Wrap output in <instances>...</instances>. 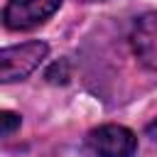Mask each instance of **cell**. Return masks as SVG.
<instances>
[{"mask_svg":"<svg viewBox=\"0 0 157 157\" xmlns=\"http://www.w3.org/2000/svg\"><path fill=\"white\" fill-rule=\"evenodd\" d=\"M64 0H10L2 10V25L12 32H27L47 22Z\"/></svg>","mask_w":157,"mask_h":157,"instance_id":"3957f363","label":"cell"},{"mask_svg":"<svg viewBox=\"0 0 157 157\" xmlns=\"http://www.w3.org/2000/svg\"><path fill=\"white\" fill-rule=\"evenodd\" d=\"M130 47L137 61L157 74V10L145 12L135 20L130 29Z\"/></svg>","mask_w":157,"mask_h":157,"instance_id":"277c9868","label":"cell"},{"mask_svg":"<svg viewBox=\"0 0 157 157\" xmlns=\"http://www.w3.org/2000/svg\"><path fill=\"white\" fill-rule=\"evenodd\" d=\"M86 2H103V0H86Z\"/></svg>","mask_w":157,"mask_h":157,"instance_id":"52a82bcc","label":"cell"},{"mask_svg":"<svg viewBox=\"0 0 157 157\" xmlns=\"http://www.w3.org/2000/svg\"><path fill=\"white\" fill-rule=\"evenodd\" d=\"M147 135H150L152 140H157V118H155V120L147 125Z\"/></svg>","mask_w":157,"mask_h":157,"instance_id":"8992f818","label":"cell"},{"mask_svg":"<svg viewBox=\"0 0 157 157\" xmlns=\"http://www.w3.org/2000/svg\"><path fill=\"white\" fill-rule=\"evenodd\" d=\"M20 125H22L20 113H15V110H0V137L12 135L15 130H20Z\"/></svg>","mask_w":157,"mask_h":157,"instance_id":"5b68a950","label":"cell"},{"mask_svg":"<svg viewBox=\"0 0 157 157\" xmlns=\"http://www.w3.org/2000/svg\"><path fill=\"white\" fill-rule=\"evenodd\" d=\"M86 147L96 157H132L137 152V137L125 125L105 123L86 135Z\"/></svg>","mask_w":157,"mask_h":157,"instance_id":"7a4b0ae2","label":"cell"},{"mask_svg":"<svg viewBox=\"0 0 157 157\" xmlns=\"http://www.w3.org/2000/svg\"><path fill=\"white\" fill-rule=\"evenodd\" d=\"M49 54V44L39 39H29L22 44L0 49V83H12L27 78Z\"/></svg>","mask_w":157,"mask_h":157,"instance_id":"6da1fadb","label":"cell"}]
</instances>
